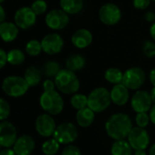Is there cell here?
I'll use <instances>...</instances> for the list:
<instances>
[{"label":"cell","mask_w":155,"mask_h":155,"mask_svg":"<svg viewBox=\"0 0 155 155\" xmlns=\"http://www.w3.org/2000/svg\"><path fill=\"white\" fill-rule=\"evenodd\" d=\"M132 128L131 119L128 114L122 112L111 115L105 123L107 135L114 140L126 139Z\"/></svg>","instance_id":"cell-1"},{"label":"cell","mask_w":155,"mask_h":155,"mask_svg":"<svg viewBox=\"0 0 155 155\" xmlns=\"http://www.w3.org/2000/svg\"><path fill=\"white\" fill-rule=\"evenodd\" d=\"M56 88L64 94H75L81 87L79 78L74 71L68 68L60 69L58 75L55 77Z\"/></svg>","instance_id":"cell-2"},{"label":"cell","mask_w":155,"mask_h":155,"mask_svg":"<svg viewBox=\"0 0 155 155\" xmlns=\"http://www.w3.org/2000/svg\"><path fill=\"white\" fill-rule=\"evenodd\" d=\"M110 102V91L104 87L94 89L88 96V107L95 113H100L107 110Z\"/></svg>","instance_id":"cell-3"},{"label":"cell","mask_w":155,"mask_h":155,"mask_svg":"<svg viewBox=\"0 0 155 155\" xmlns=\"http://www.w3.org/2000/svg\"><path fill=\"white\" fill-rule=\"evenodd\" d=\"M39 104L42 110L50 115H58L61 113L64 109L63 98L55 90L44 91L40 96Z\"/></svg>","instance_id":"cell-4"},{"label":"cell","mask_w":155,"mask_h":155,"mask_svg":"<svg viewBox=\"0 0 155 155\" xmlns=\"http://www.w3.org/2000/svg\"><path fill=\"white\" fill-rule=\"evenodd\" d=\"M29 89V85L25 78L18 76L7 77L3 81L2 90L9 97L18 98L27 93Z\"/></svg>","instance_id":"cell-5"},{"label":"cell","mask_w":155,"mask_h":155,"mask_svg":"<svg viewBox=\"0 0 155 155\" xmlns=\"http://www.w3.org/2000/svg\"><path fill=\"white\" fill-rule=\"evenodd\" d=\"M78 136L79 131L76 125L72 122H62L57 126L53 138H55L60 144L68 145L74 142Z\"/></svg>","instance_id":"cell-6"},{"label":"cell","mask_w":155,"mask_h":155,"mask_svg":"<svg viewBox=\"0 0 155 155\" xmlns=\"http://www.w3.org/2000/svg\"><path fill=\"white\" fill-rule=\"evenodd\" d=\"M146 75L142 68L139 67H133L128 68L123 73L122 84H124L130 91H138L144 84Z\"/></svg>","instance_id":"cell-7"},{"label":"cell","mask_w":155,"mask_h":155,"mask_svg":"<svg viewBox=\"0 0 155 155\" xmlns=\"http://www.w3.org/2000/svg\"><path fill=\"white\" fill-rule=\"evenodd\" d=\"M121 16L122 13L120 8L113 3L104 4L99 10L100 20L107 26H114L118 24L121 19Z\"/></svg>","instance_id":"cell-8"},{"label":"cell","mask_w":155,"mask_h":155,"mask_svg":"<svg viewBox=\"0 0 155 155\" xmlns=\"http://www.w3.org/2000/svg\"><path fill=\"white\" fill-rule=\"evenodd\" d=\"M127 140L130 144L133 150H146L150 142V138L149 132L145 128L133 127L130 131Z\"/></svg>","instance_id":"cell-9"},{"label":"cell","mask_w":155,"mask_h":155,"mask_svg":"<svg viewBox=\"0 0 155 155\" xmlns=\"http://www.w3.org/2000/svg\"><path fill=\"white\" fill-rule=\"evenodd\" d=\"M46 25L52 30H60L65 28L68 22L69 17L68 14L64 10L60 9H52L49 11L45 18Z\"/></svg>","instance_id":"cell-10"},{"label":"cell","mask_w":155,"mask_h":155,"mask_svg":"<svg viewBox=\"0 0 155 155\" xmlns=\"http://www.w3.org/2000/svg\"><path fill=\"white\" fill-rule=\"evenodd\" d=\"M35 127L37 132L40 136L44 138H49L50 136H53L57 125L52 115L46 112L38 116L36 119Z\"/></svg>","instance_id":"cell-11"},{"label":"cell","mask_w":155,"mask_h":155,"mask_svg":"<svg viewBox=\"0 0 155 155\" xmlns=\"http://www.w3.org/2000/svg\"><path fill=\"white\" fill-rule=\"evenodd\" d=\"M18 139V131L13 123L7 120L0 122V145L3 148L13 147Z\"/></svg>","instance_id":"cell-12"},{"label":"cell","mask_w":155,"mask_h":155,"mask_svg":"<svg viewBox=\"0 0 155 155\" xmlns=\"http://www.w3.org/2000/svg\"><path fill=\"white\" fill-rule=\"evenodd\" d=\"M130 105L132 110L136 113L148 112L153 105L150 92L146 91L138 90L132 95V98L130 100Z\"/></svg>","instance_id":"cell-13"},{"label":"cell","mask_w":155,"mask_h":155,"mask_svg":"<svg viewBox=\"0 0 155 155\" xmlns=\"http://www.w3.org/2000/svg\"><path fill=\"white\" fill-rule=\"evenodd\" d=\"M42 50L48 55H56L63 49L64 40L62 37L57 33L46 35L41 40Z\"/></svg>","instance_id":"cell-14"},{"label":"cell","mask_w":155,"mask_h":155,"mask_svg":"<svg viewBox=\"0 0 155 155\" xmlns=\"http://www.w3.org/2000/svg\"><path fill=\"white\" fill-rule=\"evenodd\" d=\"M36 21L37 15L31 8H21L15 14V23L21 29L30 28L35 25Z\"/></svg>","instance_id":"cell-15"},{"label":"cell","mask_w":155,"mask_h":155,"mask_svg":"<svg viewBox=\"0 0 155 155\" xmlns=\"http://www.w3.org/2000/svg\"><path fill=\"white\" fill-rule=\"evenodd\" d=\"M36 142L32 136L28 134H23L18 137L15 144L13 145V150L17 155H31L35 150Z\"/></svg>","instance_id":"cell-16"},{"label":"cell","mask_w":155,"mask_h":155,"mask_svg":"<svg viewBox=\"0 0 155 155\" xmlns=\"http://www.w3.org/2000/svg\"><path fill=\"white\" fill-rule=\"evenodd\" d=\"M93 40L91 32L87 28H80L74 32L71 37V43L74 47L80 49L88 48Z\"/></svg>","instance_id":"cell-17"},{"label":"cell","mask_w":155,"mask_h":155,"mask_svg":"<svg viewBox=\"0 0 155 155\" xmlns=\"http://www.w3.org/2000/svg\"><path fill=\"white\" fill-rule=\"evenodd\" d=\"M129 89L122 83L116 84L112 87L110 91V99L111 102L117 106L125 105L130 100Z\"/></svg>","instance_id":"cell-18"},{"label":"cell","mask_w":155,"mask_h":155,"mask_svg":"<svg viewBox=\"0 0 155 155\" xmlns=\"http://www.w3.org/2000/svg\"><path fill=\"white\" fill-rule=\"evenodd\" d=\"M18 35V27L11 22H2L0 24V38L5 42L14 41Z\"/></svg>","instance_id":"cell-19"},{"label":"cell","mask_w":155,"mask_h":155,"mask_svg":"<svg viewBox=\"0 0 155 155\" xmlns=\"http://www.w3.org/2000/svg\"><path fill=\"white\" fill-rule=\"evenodd\" d=\"M95 120V112L89 107L79 110L76 114V120L79 126L88 128L92 125Z\"/></svg>","instance_id":"cell-20"},{"label":"cell","mask_w":155,"mask_h":155,"mask_svg":"<svg viewBox=\"0 0 155 155\" xmlns=\"http://www.w3.org/2000/svg\"><path fill=\"white\" fill-rule=\"evenodd\" d=\"M59 6L68 15H75L82 10L83 0H60Z\"/></svg>","instance_id":"cell-21"},{"label":"cell","mask_w":155,"mask_h":155,"mask_svg":"<svg viewBox=\"0 0 155 155\" xmlns=\"http://www.w3.org/2000/svg\"><path fill=\"white\" fill-rule=\"evenodd\" d=\"M111 155H132V148L128 140H116L110 147Z\"/></svg>","instance_id":"cell-22"},{"label":"cell","mask_w":155,"mask_h":155,"mask_svg":"<svg viewBox=\"0 0 155 155\" xmlns=\"http://www.w3.org/2000/svg\"><path fill=\"white\" fill-rule=\"evenodd\" d=\"M86 65V58L81 54H71L66 59V68L71 71H79Z\"/></svg>","instance_id":"cell-23"},{"label":"cell","mask_w":155,"mask_h":155,"mask_svg":"<svg viewBox=\"0 0 155 155\" xmlns=\"http://www.w3.org/2000/svg\"><path fill=\"white\" fill-rule=\"evenodd\" d=\"M24 78L27 81V82L28 83L29 87H35L38 85L39 82L41 81V79H42L41 71L37 67H34V66L29 67L25 71Z\"/></svg>","instance_id":"cell-24"},{"label":"cell","mask_w":155,"mask_h":155,"mask_svg":"<svg viewBox=\"0 0 155 155\" xmlns=\"http://www.w3.org/2000/svg\"><path fill=\"white\" fill-rule=\"evenodd\" d=\"M104 79L109 83L113 85L121 83L123 79V72L118 68H114V67L109 68L106 69L104 73Z\"/></svg>","instance_id":"cell-25"},{"label":"cell","mask_w":155,"mask_h":155,"mask_svg":"<svg viewBox=\"0 0 155 155\" xmlns=\"http://www.w3.org/2000/svg\"><path fill=\"white\" fill-rule=\"evenodd\" d=\"M59 148H60V143L55 138L47 140L46 141L43 142L41 146L42 152L45 155H55L59 150Z\"/></svg>","instance_id":"cell-26"},{"label":"cell","mask_w":155,"mask_h":155,"mask_svg":"<svg viewBox=\"0 0 155 155\" xmlns=\"http://www.w3.org/2000/svg\"><path fill=\"white\" fill-rule=\"evenodd\" d=\"M70 104L77 110L86 108L88 107V96L81 93H75L70 99Z\"/></svg>","instance_id":"cell-27"},{"label":"cell","mask_w":155,"mask_h":155,"mask_svg":"<svg viewBox=\"0 0 155 155\" xmlns=\"http://www.w3.org/2000/svg\"><path fill=\"white\" fill-rule=\"evenodd\" d=\"M25 54L19 49H12L8 53V62L13 66H18L25 61Z\"/></svg>","instance_id":"cell-28"},{"label":"cell","mask_w":155,"mask_h":155,"mask_svg":"<svg viewBox=\"0 0 155 155\" xmlns=\"http://www.w3.org/2000/svg\"><path fill=\"white\" fill-rule=\"evenodd\" d=\"M41 51H43L42 46H41V42H39L38 40L36 39L29 40L26 45V52L30 56L36 57L39 55Z\"/></svg>","instance_id":"cell-29"},{"label":"cell","mask_w":155,"mask_h":155,"mask_svg":"<svg viewBox=\"0 0 155 155\" xmlns=\"http://www.w3.org/2000/svg\"><path fill=\"white\" fill-rule=\"evenodd\" d=\"M59 65L56 61H48L44 66V73L48 78H55L59 72Z\"/></svg>","instance_id":"cell-30"},{"label":"cell","mask_w":155,"mask_h":155,"mask_svg":"<svg viewBox=\"0 0 155 155\" xmlns=\"http://www.w3.org/2000/svg\"><path fill=\"white\" fill-rule=\"evenodd\" d=\"M11 112V109H10V105L8 104V102L0 98V120H6Z\"/></svg>","instance_id":"cell-31"},{"label":"cell","mask_w":155,"mask_h":155,"mask_svg":"<svg viewBox=\"0 0 155 155\" xmlns=\"http://www.w3.org/2000/svg\"><path fill=\"white\" fill-rule=\"evenodd\" d=\"M31 8L37 16H39V15L44 14L47 11L48 5L45 0H36V1L32 3Z\"/></svg>","instance_id":"cell-32"},{"label":"cell","mask_w":155,"mask_h":155,"mask_svg":"<svg viewBox=\"0 0 155 155\" xmlns=\"http://www.w3.org/2000/svg\"><path fill=\"white\" fill-rule=\"evenodd\" d=\"M150 116L147 112H138L135 116V122L138 127L146 128L150 123Z\"/></svg>","instance_id":"cell-33"},{"label":"cell","mask_w":155,"mask_h":155,"mask_svg":"<svg viewBox=\"0 0 155 155\" xmlns=\"http://www.w3.org/2000/svg\"><path fill=\"white\" fill-rule=\"evenodd\" d=\"M61 155H82L81 149L73 144H68L63 149Z\"/></svg>","instance_id":"cell-34"},{"label":"cell","mask_w":155,"mask_h":155,"mask_svg":"<svg viewBox=\"0 0 155 155\" xmlns=\"http://www.w3.org/2000/svg\"><path fill=\"white\" fill-rule=\"evenodd\" d=\"M143 52L148 58H152L153 56H155V45L150 41L145 42L143 47Z\"/></svg>","instance_id":"cell-35"},{"label":"cell","mask_w":155,"mask_h":155,"mask_svg":"<svg viewBox=\"0 0 155 155\" xmlns=\"http://www.w3.org/2000/svg\"><path fill=\"white\" fill-rule=\"evenodd\" d=\"M150 1H151V0H133L132 4H133V7L136 9L144 10L150 6Z\"/></svg>","instance_id":"cell-36"},{"label":"cell","mask_w":155,"mask_h":155,"mask_svg":"<svg viewBox=\"0 0 155 155\" xmlns=\"http://www.w3.org/2000/svg\"><path fill=\"white\" fill-rule=\"evenodd\" d=\"M56 88V84L55 81H51V80H46L43 82V89L44 91H54Z\"/></svg>","instance_id":"cell-37"},{"label":"cell","mask_w":155,"mask_h":155,"mask_svg":"<svg viewBox=\"0 0 155 155\" xmlns=\"http://www.w3.org/2000/svg\"><path fill=\"white\" fill-rule=\"evenodd\" d=\"M7 62H8V53H6L5 50H3L2 48H0V69L3 67H5Z\"/></svg>","instance_id":"cell-38"},{"label":"cell","mask_w":155,"mask_h":155,"mask_svg":"<svg viewBox=\"0 0 155 155\" xmlns=\"http://www.w3.org/2000/svg\"><path fill=\"white\" fill-rule=\"evenodd\" d=\"M144 18L147 22H150V23H153L155 21V13L151 12V11H148L145 16H144Z\"/></svg>","instance_id":"cell-39"},{"label":"cell","mask_w":155,"mask_h":155,"mask_svg":"<svg viewBox=\"0 0 155 155\" xmlns=\"http://www.w3.org/2000/svg\"><path fill=\"white\" fill-rule=\"evenodd\" d=\"M149 116H150V122L155 125V104H153L150 110H149Z\"/></svg>","instance_id":"cell-40"},{"label":"cell","mask_w":155,"mask_h":155,"mask_svg":"<svg viewBox=\"0 0 155 155\" xmlns=\"http://www.w3.org/2000/svg\"><path fill=\"white\" fill-rule=\"evenodd\" d=\"M0 155H17L15 150L10 148H4L0 151Z\"/></svg>","instance_id":"cell-41"},{"label":"cell","mask_w":155,"mask_h":155,"mask_svg":"<svg viewBox=\"0 0 155 155\" xmlns=\"http://www.w3.org/2000/svg\"><path fill=\"white\" fill-rule=\"evenodd\" d=\"M149 79H150V81L152 84V86L155 87V68H153L150 70V75H149Z\"/></svg>","instance_id":"cell-42"},{"label":"cell","mask_w":155,"mask_h":155,"mask_svg":"<svg viewBox=\"0 0 155 155\" xmlns=\"http://www.w3.org/2000/svg\"><path fill=\"white\" fill-rule=\"evenodd\" d=\"M5 18H6V12L4 10L3 7L0 5V24L5 21Z\"/></svg>","instance_id":"cell-43"},{"label":"cell","mask_w":155,"mask_h":155,"mask_svg":"<svg viewBox=\"0 0 155 155\" xmlns=\"http://www.w3.org/2000/svg\"><path fill=\"white\" fill-rule=\"evenodd\" d=\"M150 34L151 38L155 41V21L151 24L150 28Z\"/></svg>","instance_id":"cell-44"},{"label":"cell","mask_w":155,"mask_h":155,"mask_svg":"<svg viewBox=\"0 0 155 155\" xmlns=\"http://www.w3.org/2000/svg\"><path fill=\"white\" fill-rule=\"evenodd\" d=\"M150 98H151L153 104H155V87H153L151 89V91H150Z\"/></svg>","instance_id":"cell-45"},{"label":"cell","mask_w":155,"mask_h":155,"mask_svg":"<svg viewBox=\"0 0 155 155\" xmlns=\"http://www.w3.org/2000/svg\"><path fill=\"white\" fill-rule=\"evenodd\" d=\"M134 155H147V152L145 150H136Z\"/></svg>","instance_id":"cell-46"},{"label":"cell","mask_w":155,"mask_h":155,"mask_svg":"<svg viewBox=\"0 0 155 155\" xmlns=\"http://www.w3.org/2000/svg\"><path fill=\"white\" fill-rule=\"evenodd\" d=\"M149 155H155V143L150 146L149 150Z\"/></svg>","instance_id":"cell-47"},{"label":"cell","mask_w":155,"mask_h":155,"mask_svg":"<svg viewBox=\"0 0 155 155\" xmlns=\"http://www.w3.org/2000/svg\"><path fill=\"white\" fill-rule=\"evenodd\" d=\"M5 1V0H0V4H1V3H3Z\"/></svg>","instance_id":"cell-48"},{"label":"cell","mask_w":155,"mask_h":155,"mask_svg":"<svg viewBox=\"0 0 155 155\" xmlns=\"http://www.w3.org/2000/svg\"><path fill=\"white\" fill-rule=\"evenodd\" d=\"M1 150H2V146L0 145V151H1Z\"/></svg>","instance_id":"cell-49"},{"label":"cell","mask_w":155,"mask_h":155,"mask_svg":"<svg viewBox=\"0 0 155 155\" xmlns=\"http://www.w3.org/2000/svg\"><path fill=\"white\" fill-rule=\"evenodd\" d=\"M151 1H154V2H155V0H151Z\"/></svg>","instance_id":"cell-50"}]
</instances>
